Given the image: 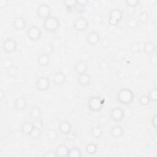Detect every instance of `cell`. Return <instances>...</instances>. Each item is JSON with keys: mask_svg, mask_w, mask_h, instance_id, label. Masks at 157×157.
<instances>
[{"mask_svg": "<svg viewBox=\"0 0 157 157\" xmlns=\"http://www.w3.org/2000/svg\"><path fill=\"white\" fill-rule=\"evenodd\" d=\"M66 136L68 137V139H70V140H73V139H75L76 137V134L75 132H72L71 131L68 134H67Z\"/></svg>", "mask_w": 157, "mask_h": 157, "instance_id": "cell-47", "label": "cell"}, {"mask_svg": "<svg viewBox=\"0 0 157 157\" xmlns=\"http://www.w3.org/2000/svg\"><path fill=\"white\" fill-rule=\"evenodd\" d=\"M42 36L41 30L37 26H32L27 31V36L32 41L39 40Z\"/></svg>", "mask_w": 157, "mask_h": 157, "instance_id": "cell-5", "label": "cell"}, {"mask_svg": "<svg viewBox=\"0 0 157 157\" xmlns=\"http://www.w3.org/2000/svg\"><path fill=\"white\" fill-rule=\"evenodd\" d=\"M66 80L65 75L60 71H58L55 73L53 77V82L55 85H63Z\"/></svg>", "mask_w": 157, "mask_h": 157, "instance_id": "cell-15", "label": "cell"}, {"mask_svg": "<svg viewBox=\"0 0 157 157\" xmlns=\"http://www.w3.org/2000/svg\"><path fill=\"white\" fill-rule=\"evenodd\" d=\"M60 25V20L56 17L50 16L44 20L43 27L47 31L53 33L59 29Z\"/></svg>", "mask_w": 157, "mask_h": 157, "instance_id": "cell-2", "label": "cell"}, {"mask_svg": "<svg viewBox=\"0 0 157 157\" xmlns=\"http://www.w3.org/2000/svg\"><path fill=\"white\" fill-rule=\"evenodd\" d=\"M2 67H3L5 70H8V69L11 68L12 66H13L14 65V60H13L12 59L6 58V59H4V60L2 61Z\"/></svg>", "mask_w": 157, "mask_h": 157, "instance_id": "cell-26", "label": "cell"}, {"mask_svg": "<svg viewBox=\"0 0 157 157\" xmlns=\"http://www.w3.org/2000/svg\"><path fill=\"white\" fill-rule=\"evenodd\" d=\"M41 114V111L39 108L34 107L30 111V116L33 119H39Z\"/></svg>", "mask_w": 157, "mask_h": 157, "instance_id": "cell-30", "label": "cell"}, {"mask_svg": "<svg viewBox=\"0 0 157 157\" xmlns=\"http://www.w3.org/2000/svg\"><path fill=\"white\" fill-rule=\"evenodd\" d=\"M108 22H109V25H111L112 26H116L119 23V22L117 20H116L112 17H109Z\"/></svg>", "mask_w": 157, "mask_h": 157, "instance_id": "cell-43", "label": "cell"}, {"mask_svg": "<svg viewBox=\"0 0 157 157\" xmlns=\"http://www.w3.org/2000/svg\"><path fill=\"white\" fill-rule=\"evenodd\" d=\"M110 117L114 122H119L124 118L125 112L121 108L116 107L111 110L110 112Z\"/></svg>", "mask_w": 157, "mask_h": 157, "instance_id": "cell-8", "label": "cell"}, {"mask_svg": "<svg viewBox=\"0 0 157 157\" xmlns=\"http://www.w3.org/2000/svg\"><path fill=\"white\" fill-rule=\"evenodd\" d=\"M86 39L90 45H95L99 42L101 37L98 33L95 31H91L88 34L86 37Z\"/></svg>", "mask_w": 157, "mask_h": 157, "instance_id": "cell-10", "label": "cell"}, {"mask_svg": "<svg viewBox=\"0 0 157 157\" xmlns=\"http://www.w3.org/2000/svg\"><path fill=\"white\" fill-rule=\"evenodd\" d=\"M5 96H6L5 92L3 90H0V100L3 101L5 98Z\"/></svg>", "mask_w": 157, "mask_h": 157, "instance_id": "cell-48", "label": "cell"}, {"mask_svg": "<svg viewBox=\"0 0 157 157\" xmlns=\"http://www.w3.org/2000/svg\"><path fill=\"white\" fill-rule=\"evenodd\" d=\"M69 149L70 148L65 144H60L56 148L55 152L57 156L65 157L68 156Z\"/></svg>", "mask_w": 157, "mask_h": 157, "instance_id": "cell-14", "label": "cell"}, {"mask_svg": "<svg viewBox=\"0 0 157 157\" xmlns=\"http://www.w3.org/2000/svg\"><path fill=\"white\" fill-rule=\"evenodd\" d=\"M97 151V146L93 143H90L86 146V152L90 155L95 154Z\"/></svg>", "mask_w": 157, "mask_h": 157, "instance_id": "cell-32", "label": "cell"}, {"mask_svg": "<svg viewBox=\"0 0 157 157\" xmlns=\"http://www.w3.org/2000/svg\"><path fill=\"white\" fill-rule=\"evenodd\" d=\"M156 50V46L152 42H148L144 44L143 47V50L145 54H153Z\"/></svg>", "mask_w": 157, "mask_h": 157, "instance_id": "cell-20", "label": "cell"}, {"mask_svg": "<svg viewBox=\"0 0 157 157\" xmlns=\"http://www.w3.org/2000/svg\"><path fill=\"white\" fill-rule=\"evenodd\" d=\"M148 19H149L148 14L145 12H142L139 14L137 20L138 22L142 23H145L148 21Z\"/></svg>", "mask_w": 157, "mask_h": 157, "instance_id": "cell-33", "label": "cell"}, {"mask_svg": "<svg viewBox=\"0 0 157 157\" xmlns=\"http://www.w3.org/2000/svg\"><path fill=\"white\" fill-rule=\"evenodd\" d=\"M9 4V2L7 0H0V7L3 8H6Z\"/></svg>", "mask_w": 157, "mask_h": 157, "instance_id": "cell-46", "label": "cell"}, {"mask_svg": "<svg viewBox=\"0 0 157 157\" xmlns=\"http://www.w3.org/2000/svg\"><path fill=\"white\" fill-rule=\"evenodd\" d=\"M149 62H150L151 65H156V63H157V56H156V55L153 54L152 57L150 58Z\"/></svg>", "mask_w": 157, "mask_h": 157, "instance_id": "cell-42", "label": "cell"}, {"mask_svg": "<svg viewBox=\"0 0 157 157\" xmlns=\"http://www.w3.org/2000/svg\"><path fill=\"white\" fill-rule=\"evenodd\" d=\"M13 26L14 28L18 31L22 30L25 28L27 26V22L24 18L18 17L14 19L13 22Z\"/></svg>", "mask_w": 157, "mask_h": 157, "instance_id": "cell-11", "label": "cell"}, {"mask_svg": "<svg viewBox=\"0 0 157 157\" xmlns=\"http://www.w3.org/2000/svg\"><path fill=\"white\" fill-rule=\"evenodd\" d=\"M134 93L130 88H123L120 90L117 94V101L123 105H128L131 104L134 101Z\"/></svg>", "mask_w": 157, "mask_h": 157, "instance_id": "cell-1", "label": "cell"}, {"mask_svg": "<svg viewBox=\"0 0 157 157\" xmlns=\"http://www.w3.org/2000/svg\"><path fill=\"white\" fill-rule=\"evenodd\" d=\"M82 156V153L80 148L77 147H73L69 149L68 154V157H81Z\"/></svg>", "mask_w": 157, "mask_h": 157, "instance_id": "cell-24", "label": "cell"}, {"mask_svg": "<svg viewBox=\"0 0 157 157\" xmlns=\"http://www.w3.org/2000/svg\"><path fill=\"white\" fill-rule=\"evenodd\" d=\"M64 4L68 10V11L71 12L75 9L76 6H77V1L75 0H68V1H65Z\"/></svg>", "mask_w": 157, "mask_h": 157, "instance_id": "cell-25", "label": "cell"}, {"mask_svg": "<svg viewBox=\"0 0 157 157\" xmlns=\"http://www.w3.org/2000/svg\"><path fill=\"white\" fill-rule=\"evenodd\" d=\"M91 134L94 138L99 139L103 134V129L100 126L94 127L91 130Z\"/></svg>", "mask_w": 157, "mask_h": 157, "instance_id": "cell-21", "label": "cell"}, {"mask_svg": "<svg viewBox=\"0 0 157 157\" xmlns=\"http://www.w3.org/2000/svg\"><path fill=\"white\" fill-rule=\"evenodd\" d=\"M139 3L140 2L137 1V0H127V1H125L127 6L130 8L136 7L139 4Z\"/></svg>", "mask_w": 157, "mask_h": 157, "instance_id": "cell-37", "label": "cell"}, {"mask_svg": "<svg viewBox=\"0 0 157 157\" xmlns=\"http://www.w3.org/2000/svg\"><path fill=\"white\" fill-rule=\"evenodd\" d=\"M89 3L88 1L87 0H81V1H77V6H79L80 8L85 7Z\"/></svg>", "mask_w": 157, "mask_h": 157, "instance_id": "cell-41", "label": "cell"}, {"mask_svg": "<svg viewBox=\"0 0 157 157\" xmlns=\"http://www.w3.org/2000/svg\"><path fill=\"white\" fill-rule=\"evenodd\" d=\"M59 130L62 134L66 135L72 130V126L68 121H62L59 125Z\"/></svg>", "mask_w": 157, "mask_h": 157, "instance_id": "cell-13", "label": "cell"}, {"mask_svg": "<svg viewBox=\"0 0 157 157\" xmlns=\"http://www.w3.org/2000/svg\"><path fill=\"white\" fill-rule=\"evenodd\" d=\"M50 63V57L49 55L44 54L42 53L37 58V63L41 67L47 66Z\"/></svg>", "mask_w": 157, "mask_h": 157, "instance_id": "cell-18", "label": "cell"}, {"mask_svg": "<svg viewBox=\"0 0 157 157\" xmlns=\"http://www.w3.org/2000/svg\"><path fill=\"white\" fill-rule=\"evenodd\" d=\"M123 133H124V130L123 128L119 125L114 126V127L112 128L111 130V135L115 138L120 137L123 134Z\"/></svg>", "mask_w": 157, "mask_h": 157, "instance_id": "cell-19", "label": "cell"}, {"mask_svg": "<svg viewBox=\"0 0 157 157\" xmlns=\"http://www.w3.org/2000/svg\"><path fill=\"white\" fill-rule=\"evenodd\" d=\"M77 82L82 87L88 86V85H90L91 82V77L87 73L80 74L79 75L77 79Z\"/></svg>", "mask_w": 157, "mask_h": 157, "instance_id": "cell-12", "label": "cell"}, {"mask_svg": "<svg viewBox=\"0 0 157 157\" xmlns=\"http://www.w3.org/2000/svg\"><path fill=\"white\" fill-rule=\"evenodd\" d=\"M6 73L9 77H14L17 75L19 73V68L17 66L14 65L11 68L6 70Z\"/></svg>", "mask_w": 157, "mask_h": 157, "instance_id": "cell-29", "label": "cell"}, {"mask_svg": "<svg viewBox=\"0 0 157 157\" xmlns=\"http://www.w3.org/2000/svg\"><path fill=\"white\" fill-rule=\"evenodd\" d=\"M37 15L42 19L45 20L48 17L51 16L52 10L50 7L45 3L41 4L37 9Z\"/></svg>", "mask_w": 157, "mask_h": 157, "instance_id": "cell-4", "label": "cell"}, {"mask_svg": "<svg viewBox=\"0 0 157 157\" xmlns=\"http://www.w3.org/2000/svg\"><path fill=\"white\" fill-rule=\"evenodd\" d=\"M17 48V42L12 38L6 39L3 44V48L7 53H12Z\"/></svg>", "mask_w": 157, "mask_h": 157, "instance_id": "cell-7", "label": "cell"}, {"mask_svg": "<svg viewBox=\"0 0 157 157\" xmlns=\"http://www.w3.org/2000/svg\"><path fill=\"white\" fill-rule=\"evenodd\" d=\"M138 26V20L134 18L130 19L127 22V27L130 29H134Z\"/></svg>", "mask_w": 157, "mask_h": 157, "instance_id": "cell-35", "label": "cell"}, {"mask_svg": "<svg viewBox=\"0 0 157 157\" xmlns=\"http://www.w3.org/2000/svg\"><path fill=\"white\" fill-rule=\"evenodd\" d=\"M75 72L78 74H82L84 73H85L87 70V64L84 62H79L77 63V64L75 66L74 68Z\"/></svg>", "mask_w": 157, "mask_h": 157, "instance_id": "cell-16", "label": "cell"}, {"mask_svg": "<svg viewBox=\"0 0 157 157\" xmlns=\"http://www.w3.org/2000/svg\"><path fill=\"white\" fill-rule=\"evenodd\" d=\"M28 136L32 139H39L41 136V129L34 127Z\"/></svg>", "mask_w": 157, "mask_h": 157, "instance_id": "cell-27", "label": "cell"}, {"mask_svg": "<svg viewBox=\"0 0 157 157\" xmlns=\"http://www.w3.org/2000/svg\"><path fill=\"white\" fill-rule=\"evenodd\" d=\"M48 137L50 140H55L57 137V133L55 130H51L48 132Z\"/></svg>", "mask_w": 157, "mask_h": 157, "instance_id": "cell-38", "label": "cell"}, {"mask_svg": "<svg viewBox=\"0 0 157 157\" xmlns=\"http://www.w3.org/2000/svg\"><path fill=\"white\" fill-rule=\"evenodd\" d=\"M150 100L147 95H142L139 98L140 104L144 106H146L148 105L150 103Z\"/></svg>", "mask_w": 157, "mask_h": 157, "instance_id": "cell-36", "label": "cell"}, {"mask_svg": "<svg viewBox=\"0 0 157 157\" xmlns=\"http://www.w3.org/2000/svg\"><path fill=\"white\" fill-rule=\"evenodd\" d=\"M33 124L34 127L39 128V129H41V128L44 126V124H43L42 122L39 119H35V120H34V123H33Z\"/></svg>", "mask_w": 157, "mask_h": 157, "instance_id": "cell-39", "label": "cell"}, {"mask_svg": "<svg viewBox=\"0 0 157 157\" xmlns=\"http://www.w3.org/2000/svg\"><path fill=\"white\" fill-rule=\"evenodd\" d=\"M36 85L37 88L39 90L41 91H44L49 88L50 83L49 79L47 77L42 76L37 79Z\"/></svg>", "mask_w": 157, "mask_h": 157, "instance_id": "cell-9", "label": "cell"}, {"mask_svg": "<svg viewBox=\"0 0 157 157\" xmlns=\"http://www.w3.org/2000/svg\"><path fill=\"white\" fill-rule=\"evenodd\" d=\"M88 20L82 17L76 19L73 23V27L75 30L78 31H85L88 27Z\"/></svg>", "mask_w": 157, "mask_h": 157, "instance_id": "cell-6", "label": "cell"}, {"mask_svg": "<svg viewBox=\"0 0 157 157\" xmlns=\"http://www.w3.org/2000/svg\"><path fill=\"white\" fill-rule=\"evenodd\" d=\"M143 47L144 45L142 46L141 43L134 42L130 46V50L133 53H137V52H141L142 49L143 50Z\"/></svg>", "mask_w": 157, "mask_h": 157, "instance_id": "cell-28", "label": "cell"}, {"mask_svg": "<svg viewBox=\"0 0 157 157\" xmlns=\"http://www.w3.org/2000/svg\"><path fill=\"white\" fill-rule=\"evenodd\" d=\"M109 17H112V18L117 20L120 22V21H121V20L123 18V14L119 9L116 8V9H114L111 11Z\"/></svg>", "mask_w": 157, "mask_h": 157, "instance_id": "cell-22", "label": "cell"}, {"mask_svg": "<svg viewBox=\"0 0 157 157\" xmlns=\"http://www.w3.org/2000/svg\"><path fill=\"white\" fill-rule=\"evenodd\" d=\"M27 103L26 99L22 97H20L17 98L14 102L15 108H16V109L19 111L23 110L27 107Z\"/></svg>", "mask_w": 157, "mask_h": 157, "instance_id": "cell-17", "label": "cell"}, {"mask_svg": "<svg viewBox=\"0 0 157 157\" xmlns=\"http://www.w3.org/2000/svg\"><path fill=\"white\" fill-rule=\"evenodd\" d=\"M104 105V101L99 96H92L88 100L89 109L93 112L100 111Z\"/></svg>", "mask_w": 157, "mask_h": 157, "instance_id": "cell-3", "label": "cell"}, {"mask_svg": "<svg viewBox=\"0 0 157 157\" xmlns=\"http://www.w3.org/2000/svg\"><path fill=\"white\" fill-rule=\"evenodd\" d=\"M156 119H157V115L156 114H155L153 116V117H152V120H151V123H152V126L153 127V128H155V129L156 128V125H157V121H156Z\"/></svg>", "mask_w": 157, "mask_h": 157, "instance_id": "cell-45", "label": "cell"}, {"mask_svg": "<svg viewBox=\"0 0 157 157\" xmlns=\"http://www.w3.org/2000/svg\"><path fill=\"white\" fill-rule=\"evenodd\" d=\"M54 51V47L50 44H46L43 47V54L49 55Z\"/></svg>", "mask_w": 157, "mask_h": 157, "instance_id": "cell-31", "label": "cell"}, {"mask_svg": "<svg viewBox=\"0 0 157 157\" xmlns=\"http://www.w3.org/2000/svg\"><path fill=\"white\" fill-rule=\"evenodd\" d=\"M44 156H46V157H57L55 152L52 151V150L46 152L45 154H44Z\"/></svg>", "mask_w": 157, "mask_h": 157, "instance_id": "cell-44", "label": "cell"}, {"mask_svg": "<svg viewBox=\"0 0 157 157\" xmlns=\"http://www.w3.org/2000/svg\"><path fill=\"white\" fill-rule=\"evenodd\" d=\"M108 68V62L106 60H102L99 63V68L101 70H106Z\"/></svg>", "mask_w": 157, "mask_h": 157, "instance_id": "cell-40", "label": "cell"}, {"mask_svg": "<svg viewBox=\"0 0 157 157\" xmlns=\"http://www.w3.org/2000/svg\"><path fill=\"white\" fill-rule=\"evenodd\" d=\"M148 96L150 101L156 102L157 101V90L156 88H154L150 90L148 92Z\"/></svg>", "mask_w": 157, "mask_h": 157, "instance_id": "cell-34", "label": "cell"}, {"mask_svg": "<svg viewBox=\"0 0 157 157\" xmlns=\"http://www.w3.org/2000/svg\"><path fill=\"white\" fill-rule=\"evenodd\" d=\"M34 128L33 124L30 122H26L23 123L21 127V131L23 134L29 135L33 128Z\"/></svg>", "mask_w": 157, "mask_h": 157, "instance_id": "cell-23", "label": "cell"}]
</instances>
